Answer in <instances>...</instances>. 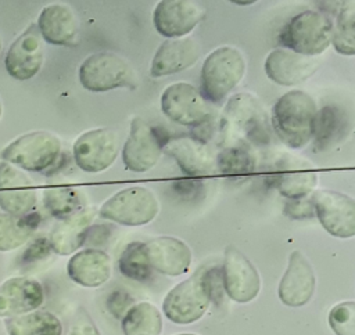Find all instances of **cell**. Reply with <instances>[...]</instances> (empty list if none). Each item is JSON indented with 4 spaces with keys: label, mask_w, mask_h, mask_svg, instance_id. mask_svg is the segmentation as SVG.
Wrapping results in <instances>:
<instances>
[{
    "label": "cell",
    "mask_w": 355,
    "mask_h": 335,
    "mask_svg": "<svg viewBox=\"0 0 355 335\" xmlns=\"http://www.w3.org/2000/svg\"><path fill=\"white\" fill-rule=\"evenodd\" d=\"M318 107L302 90L283 94L272 109V126L277 137L290 148H304L312 138Z\"/></svg>",
    "instance_id": "6da1fadb"
},
{
    "label": "cell",
    "mask_w": 355,
    "mask_h": 335,
    "mask_svg": "<svg viewBox=\"0 0 355 335\" xmlns=\"http://www.w3.org/2000/svg\"><path fill=\"white\" fill-rule=\"evenodd\" d=\"M132 296L125 292L123 289H118L115 292H112L108 299H107V307L111 311V314L116 318H122L123 314L129 310V307L132 306Z\"/></svg>",
    "instance_id": "74e56055"
},
{
    "label": "cell",
    "mask_w": 355,
    "mask_h": 335,
    "mask_svg": "<svg viewBox=\"0 0 355 335\" xmlns=\"http://www.w3.org/2000/svg\"><path fill=\"white\" fill-rule=\"evenodd\" d=\"M245 73V60L241 51L232 46H222L208 54L201 68L204 98L215 104L240 83Z\"/></svg>",
    "instance_id": "277c9868"
},
{
    "label": "cell",
    "mask_w": 355,
    "mask_h": 335,
    "mask_svg": "<svg viewBox=\"0 0 355 335\" xmlns=\"http://www.w3.org/2000/svg\"><path fill=\"white\" fill-rule=\"evenodd\" d=\"M37 203L32 179L21 169L0 161V208L4 213L26 216Z\"/></svg>",
    "instance_id": "5bb4252c"
},
{
    "label": "cell",
    "mask_w": 355,
    "mask_h": 335,
    "mask_svg": "<svg viewBox=\"0 0 355 335\" xmlns=\"http://www.w3.org/2000/svg\"><path fill=\"white\" fill-rule=\"evenodd\" d=\"M43 302V287L35 278L11 277L0 285V318L37 310Z\"/></svg>",
    "instance_id": "e0dca14e"
},
{
    "label": "cell",
    "mask_w": 355,
    "mask_h": 335,
    "mask_svg": "<svg viewBox=\"0 0 355 335\" xmlns=\"http://www.w3.org/2000/svg\"><path fill=\"white\" fill-rule=\"evenodd\" d=\"M40 223V215L32 212L26 216L0 213V252L14 251L26 244Z\"/></svg>",
    "instance_id": "83f0119b"
},
{
    "label": "cell",
    "mask_w": 355,
    "mask_h": 335,
    "mask_svg": "<svg viewBox=\"0 0 355 335\" xmlns=\"http://www.w3.org/2000/svg\"><path fill=\"white\" fill-rule=\"evenodd\" d=\"M329 325L336 335H355V303L347 300L336 305L329 313Z\"/></svg>",
    "instance_id": "e575fe53"
},
{
    "label": "cell",
    "mask_w": 355,
    "mask_h": 335,
    "mask_svg": "<svg viewBox=\"0 0 355 335\" xmlns=\"http://www.w3.org/2000/svg\"><path fill=\"white\" fill-rule=\"evenodd\" d=\"M119 273L133 281L144 282L151 277V266L144 242L133 241L125 246L118 260Z\"/></svg>",
    "instance_id": "d6a6232c"
},
{
    "label": "cell",
    "mask_w": 355,
    "mask_h": 335,
    "mask_svg": "<svg viewBox=\"0 0 355 335\" xmlns=\"http://www.w3.org/2000/svg\"><path fill=\"white\" fill-rule=\"evenodd\" d=\"M36 26L42 39L54 46H72L79 32V21L72 8L65 4L43 7Z\"/></svg>",
    "instance_id": "d4e9b609"
},
{
    "label": "cell",
    "mask_w": 355,
    "mask_h": 335,
    "mask_svg": "<svg viewBox=\"0 0 355 335\" xmlns=\"http://www.w3.org/2000/svg\"><path fill=\"white\" fill-rule=\"evenodd\" d=\"M51 246L49 242V238L46 237H36L35 239H32L26 249L22 252L21 255V263L22 264H31L35 263L37 260L46 259L50 253H51Z\"/></svg>",
    "instance_id": "d590c367"
},
{
    "label": "cell",
    "mask_w": 355,
    "mask_h": 335,
    "mask_svg": "<svg viewBox=\"0 0 355 335\" xmlns=\"http://www.w3.org/2000/svg\"><path fill=\"white\" fill-rule=\"evenodd\" d=\"M151 269L169 277L187 273L191 264V251L189 245L175 237L161 235L144 244Z\"/></svg>",
    "instance_id": "d6986e66"
},
{
    "label": "cell",
    "mask_w": 355,
    "mask_h": 335,
    "mask_svg": "<svg viewBox=\"0 0 355 335\" xmlns=\"http://www.w3.org/2000/svg\"><path fill=\"white\" fill-rule=\"evenodd\" d=\"M333 22L313 10H306L290 18L279 33V42L294 53L313 57L322 54L331 44Z\"/></svg>",
    "instance_id": "7a4b0ae2"
},
{
    "label": "cell",
    "mask_w": 355,
    "mask_h": 335,
    "mask_svg": "<svg viewBox=\"0 0 355 335\" xmlns=\"http://www.w3.org/2000/svg\"><path fill=\"white\" fill-rule=\"evenodd\" d=\"M159 202L155 194L141 185H132L115 192L100 208L98 215L123 226H144L155 219Z\"/></svg>",
    "instance_id": "52a82bcc"
},
{
    "label": "cell",
    "mask_w": 355,
    "mask_h": 335,
    "mask_svg": "<svg viewBox=\"0 0 355 335\" xmlns=\"http://www.w3.org/2000/svg\"><path fill=\"white\" fill-rule=\"evenodd\" d=\"M311 198L315 216L329 234L337 238L354 237L355 202L349 195L333 190H318Z\"/></svg>",
    "instance_id": "7c38bea8"
},
{
    "label": "cell",
    "mask_w": 355,
    "mask_h": 335,
    "mask_svg": "<svg viewBox=\"0 0 355 335\" xmlns=\"http://www.w3.org/2000/svg\"><path fill=\"white\" fill-rule=\"evenodd\" d=\"M69 278L87 288H96L105 284L112 273V263L108 253L98 248H86L76 251L67 264Z\"/></svg>",
    "instance_id": "cb8c5ba5"
},
{
    "label": "cell",
    "mask_w": 355,
    "mask_h": 335,
    "mask_svg": "<svg viewBox=\"0 0 355 335\" xmlns=\"http://www.w3.org/2000/svg\"><path fill=\"white\" fill-rule=\"evenodd\" d=\"M216 166L222 174L237 176L254 172L257 158L251 150L241 145H232L223 148L215 158Z\"/></svg>",
    "instance_id": "836d02e7"
},
{
    "label": "cell",
    "mask_w": 355,
    "mask_h": 335,
    "mask_svg": "<svg viewBox=\"0 0 355 335\" xmlns=\"http://www.w3.org/2000/svg\"><path fill=\"white\" fill-rule=\"evenodd\" d=\"M72 151L79 169L86 173H98L115 162L119 154V138L112 129H93L78 137Z\"/></svg>",
    "instance_id": "9c48e42d"
},
{
    "label": "cell",
    "mask_w": 355,
    "mask_h": 335,
    "mask_svg": "<svg viewBox=\"0 0 355 335\" xmlns=\"http://www.w3.org/2000/svg\"><path fill=\"white\" fill-rule=\"evenodd\" d=\"M165 140L141 118L130 122V132L123 144L122 161L128 170L136 173L148 172L161 158Z\"/></svg>",
    "instance_id": "8fae6325"
},
{
    "label": "cell",
    "mask_w": 355,
    "mask_h": 335,
    "mask_svg": "<svg viewBox=\"0 0 355 335\" xmlns=\"http://www.w3.org/2000/svg\"><path fill=\"white\" fill-rule=\"evenodd\" d=\"M201 50L193 37L166 39L161 43L151 61L150 72L154 78L168 76L193 66Z\"/></svg>",
    "instance_id": "7402d4cb"
},
{
    "label": "cell",
    "mask_w": 355,
    "mask_h": 335,
    "mask_svg": "<svg viewBox=\"0 0 355 335\" xmlns=\"http://www.w3.org/2000/svg\"><path fill=\"white\" fill-rule=\"evenodd\" d=\"M60 138L46 130L25 133L1 151V161L26 172H47L61 158Z\"/></svg>",
    "instance_id": "3957f363"
},
{
    "label": "cell",
    "mask_w": 355,
    "mask_h": 335,
    "mask_svg": "<svg viewBox=\"0 0 355 335\" xmlns=\"http://www.w3.org/2000/svg\"><path fill=\"white\" fill-rule=\"evenodd\" d=\"M0 50H1V39H0Z\"/></svg>",
    "instance_id": "7bdbcfd3"
},
{
    "label": "cell",
    "mask_w": 355,
    "mask_h": 335,
    "mask_svg": "<svg viewBox=\"0 0 355 335\" xmlns=\"http://www.w3.org/2000/svg\"><path fill=\"white\" fill-rule=\"evenodd\" d=\"M96 215L97 209L94 206H85L71 216L61 219L49 234L51 251L61 256L75 253L85 245Z\"/></svg>",
    "instance_id": "44dd1931"
},
{
    "label": "cell",
    "mask_w": 355,
    "mask_h": 335,
    "mask_svg": "<svg viewBox=\"0 0 355 335\" xmlns=\"http://www.w3.org/2000/svg\"><path fill=\"white\" fill-rule=\"evenodd\" d=\"M212 293V281L208 273L197 271L166 293L162 302V310L172 323L191 324L207 313Z\"/></svg>",
    "instance_id": "5b68a950"
},
{
    "label": "cell",
    "mask_w": 355,
    "mask_h": 335,
    "mask_svg": "<svg viewBox=\"0 0 355 335\" xmlns=\"http://www.w3.org/2000/svg\"><path fill=\"white\" fill-rule=\"evenodd\" d=\"M80 84L94 93L114 89L136 87V75L132 65L121 55L100 51L89 55L79 66Z\"/></svg>",
    "instance_id": "8992f818"
},
{
    "label": "cell",
    "mask_w": 355,
    "mask_h": 335,
    "mask_svg": "<svg viewBox=\"0 0 355 335\" xmlns=\"http://www.w3.org/2000/svg\"><path fill=\"white\" fill-rule=\"evenodd\" d=\"M223 120L227 126H234L237 130L245 133V136L254 141H259L266 136V119L259 101L248 94L240 93L230 97L225 107Z\"/></svg>",
    "instance_id": "603a6c76"
},
{
    "label": "cell",
    "mask_w": 355,
    "mask_h": 335,
    "mask_svg": "<svg viewBox=\"0 0 355 335\" xmlns=\"http://www.w3.org/2000/svg\"><path fill=\"white\" fill-rule=\"evenodd\" d=\"M8 335H62L58 317L50 311L33 310L4 320Z\"/></svg>",
    "instance_id": "4316f807"
},
{
    "label": "cell",
    "mask_w": 355,
    "mask_h": 335,
    "mask_svg": "<svg viewBox=\"0 0 355 335\" xmlns=\"http://www.w3.org/2000/svg\"><path fill=\"white\" fill-rule=\"evenodd\" d=\"M202 15V8L194 1L162 0L154 8L153 24L166 39H180L197 26Z\"/></svg>",
    "instance_id": "2e32d148"
},
{
    "label": "cell",
    "mask_w": 355,
    "mask_h": 335,
    "mask_svg": "<svg viewBox=\"0 0 355 335\" xmlns=\"http://www.w3.org/2000/svg\"><path fill=\"white\" fill-rule=\"evenodd\" d=\"M331 43L343 55L355 54V4L354 1L340 3L336 22L331 32Z\"/></svg>",
    "instance_id": "4dcf8cb0"
},
{
    "label": "cell",
    "mask_w": 355,
    "mask_h": 335,
    "mask_svg": "<svg viewBox=\"0 0 355 335\" xmlns=\"http://www.w3.org/2000/svg\"><path fill=\"white\" fill-rule=\"evenodd\" d=\"M83 203V194L73 187H50L43 191V205L46 210L60 220L80 210Z\"/></svg>",
    "instance_id": "1f68e13d"
},
{
    "label": "cell",
    "mask_w": 355,
    "mask_h": 335,
    "mask_svg": "<svg viewBox=\"0 0 355 335\" xmlns=\"http://www.w3.org/2000/svg\"><path fill=\"white\" fill-rule=\"evenodd\" d=\"M68 335H101V334L96 327L94 321L90 318V316L85 310H82V313L78 314L76 321L72 324Z\"/></svg>",
    "instance_id": "f35d334b"
},
{
    "label": "cell",
    "mask_w": 355,
    "mask_h": 335,
    "mask_svg": "<svg viewBox=\"0 0 355 335\" xmlns=\"http://www.w3.org/2000/svg\"><path fill=\"white\" fill-rule=\"evenodd\" d=\"M1 112H3V108H1V101H0V118H1Z\"/></svg>",
    "instance_id": "b9f144b4"
},
{
    "label": "cell",
    "mask_w": 355,
    "mask_h": 335,
    "mask_svg": "<svg viewBox=\"0 0 355 335\" xmlns=\"http://www.w3.org/2000/svg\"><path fill=\"white\" fill-rule=\"evenodd\" d=\"M176 335H197V334H191V332H183V334H176Z\"/></svg>",
    "instance_id": "60d3db41"
},
{
    "label": "cell",
    "mask_w": 355,
    "mask_h": 335,
    "mask_svg": "<svg viewBox=\"0 0 355 335\" xmlns=\"http://www.w3.org/2000/svg\"><path fill=\"white\" fill-rule=\"evenodd\" d=\"M121 328L123 335H159L162 316L153 303L139 302L123 314Z\"/></svg>",
    "instance_id": "f1b7e54d"
},
{
    "label": "cell",
    "mask_w": 355,
    "mask_h": 335,
    "mask_svg": "<svg viewBox=\"0 0 355 335\" xmlns=\"http://www.w3.org/2000/svg\"><path fill=\"white\" fill-rule=\"evenodd\" d=\"M232 3H234V4H240V6H247V4H252V3H257V1H254V0H251V1H232Z\"/></svg>",
    "instance_id": "ab89813d"
},
{
    "label": "cell",
    "mask_w": 355,
    "mask_h": 335,
    "mask_svg": "<svg viewBox=\"0 0 355 335\" xmlns=\"http://www.w3.org/2000/svg\"><path fill=\"white\" fill-rule=\"evenodd\" d=\"M222 282L227 296L237 303H248L261 291L257 267L234 245H227L223 255Z\"/></svg>",
    "instance_id": "30bf717a"
},
{
    "label": "cell",
    "mask_w": 355,
    "mask_h": 335,
    "mask_svg": "<svg viewBox=\"0 0 355 335\" xmlns=\"http://www.w3.org/2000/svg\"><path fill=\"white\" fill-rule=\"evenodd\" d=\"M319 66V61L294 53L288 48H275L265 60L266 76L282 86H293L305 82Z\"/></svg>",
    "instance_id": "ac0fdd59"
},
{
    "label": "cell",
    "mask_w": 355,
    "mask_h": 335,
    "mask_svg": "<svg viewBox=\"0 0 355 335\" xmlns=\"http://www.w3.org/2000/svg\"><path fill=\"white\" fill-rule=\"evenodd\" d=\"M277 190L288 199L308 197L318 184V176L309 163L294 158H286L280 165Z\"/></svg>",
    "instance_id": "484cf974"
},
{
    "label": "cell",
    "mask_w": 355,
    "mask_h": 335,
    "mask_svg": "<svg viewBox=\"0 0 355 335\" xmlns=\"http://www.w3.org/2000/svg\"><path fill=\"white\" fill-rule=\"evenodd\" d=\"M161 109L171 120L187 127H198L211 116L208 101L200 90L184 82L169 84L164 90Z\"/></svg>",
    "instance_id": "ba28073f"
},
{
    "label": "cell",
    "mask_w": 355,
    "mask_h": 335,
    "mask_svg": "<svg viewBox=\"0 0 355 335\" xmlns=\"http://www.w3.org/2000/svg\"><path fill=\"white\" fill-rule=\"evenodd\" d=\"M164 148L186 176H204L214 168L212 150L201 138L187 134L171 137L165 140Z\"/></svg>",
    "instance_id": "ffe728a7"
},
{
    "label": "cell",
    "mask_w": 355,
    "mask_h": 335,
    "mask_svg": "<svg viewBox=\"0 0 355 335\" xmlns=\"http://www.w3.org/2000/svg\"><path fill=\"white\" fill-rule=\"evenodd\" d=\"M43 61V39L36 24H32L10 46L4 58V66L11 78L29 80L40 71Z\"/></svg>",
    "instance_id": "4fadbf2b"
},
{
    "label": "cell",
    "mask_w": 355,
    "mask_h": 335,
    "mask_svg": "<svg viewBox=\"0 0 355 335\" xmlns=\"http://www.w3.org/2000/svg\"><path fill=\"white\" fill-rule=\"evenodd\" d=\"M315 285L316 280L312 264L301 251H293L277 288L279 299L290 307L304 306L313 296Z\"/></svg>",
    "instance_id": "9a60e30c"
},
{
    "label": "cell",
    "mask_w": 355,
    "mask_h": 335,
    "mask_svg": "<svg viewBox=\"0 0 355 335\" xmlns=\"http://www.w3.org/2000/svg\"><path fill=\"white\" fill-rule=\"evenodd\" d=\"M284 213L293 219H308L315 216L311 197H301L287 199L284 203Z\"/></svg>",
    "instance_id": "8d00e7d4"
},
{
    "label": "cell",
    "mask_w": 355,
    "mask_h": 335,
    "mask_svg": "<svg viewBox=\"0 0 355 335\" xmlns=\"http://www.w3.org/2000/svg\"><path fill=\"white\" fill-rule=\"evenodd\" d=\"M347 116L337 107L326 105L316 114L313 137L319 148H327L345 134Z\"/></svg>",
    "instance_id": "f546056e"
}]
</instances>
